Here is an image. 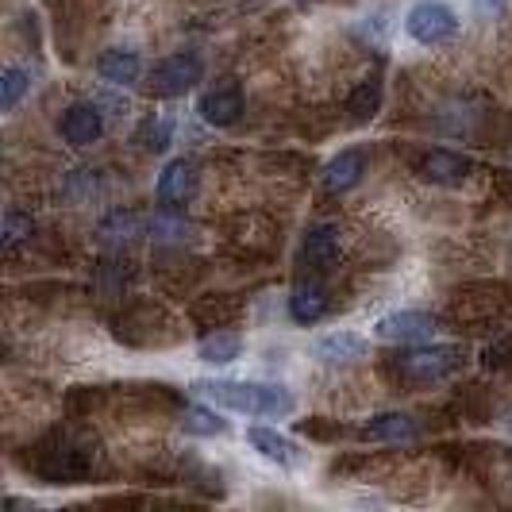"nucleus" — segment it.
Instances as JSON below:
<instances>
[{
	"instance_id": "nucleus-6",
	"label": "nucleus",
	"mask_w": 512,
	"mask_h": 512,
	"mask_svg": "<svg viewBox=\"0 0 512 512\" xmlns=\"http://www.w3.org/2000/svg\"><path fill=\"white\" fill-rule=\"evenodd\" d=\"M374 335L385 343H428L436 335V316L424 308H397L374 324Z\"/></svg>"
},
{
	"instance_id": "nucleus-15",
	"label": "nucleus",
	"mask_w": 512,
	"mask_h": 512,
	"mask_svg": "<svg viewBox=\"0 0 512 512\" xmlns=\"http://www.w3.org/2000/svg\"><path fill=\"white\" fill-rule=\"evenodd\" d=\"M97 74L108 85H135L139 74H143V58H139V51H131V47H108L97 58Z\"/></svg>"
},
{
	"instance_id": "nucleus-2",
	"label": "nucleus",
	"mask_w": 512,
	"mask_h": 512,
	"mask_svg": "<svg viewBox=\"0 0 512 512\" xmlns=\"http://www.w3.org/2000/svg\"><path fill=\"white\" fill-rule=\"evenodd\" d=\"M466 362V351L455 343H416L389 359V374L401 385H439L455 378Z\"/></svg>"
},
{
	"instance_id": "nucleus-9",
	"label": "nucleus",
	"mask_w": 512,
	"mask_h": 512,
	"mask_svg": "<svg viewBox=\"0 0 512 512\" xmlns=\"http://www.w3.org/2000/svg\"><path fill=\"white\" fill-rule=\"evenodd\" d=\"M470 170H474V162L455 151H424L416 158V174L424 181H432V185H447V189L462 185L470 178Z\"/></svg>"
},
{
	"instance_id": "nucleus-10",
	"label": "nucleus",
	"mask_w": 512,
	"mask_h": 512,
	"mask_svg": "<svg viewBox=\"0 0 512 512\" xmlns=\"http://www.w3.org/2000/svg\"><path fill=\"white\" fill-rule=\"evenodd\" d=\"M62 139L70 143V147H93L97 139L104 135V116L97 104H70L66 108V116H62Z\"/></svg>"
},
{
	"instance_id": "nucleus-23",
	"label": "nucleus",
	"mask_w": 512,
	"mask_h": 512,
	"mask_svg": "<svg viewBox=\"0 0 512 512\" xmlns=\"http://www.w3.org/2000/svg\"><path fill=\"white\" fill-rule=\"evenodd\" d=\"M35 235V220L20 212V208H8L4 212V224H0V239H4V251H16L20 243H27Z\"/></svg>"
},
{
	"instance_id": "nucleus-21",
	"label": "nucleus",
	"mask_w": 512,
	"mask_h": 512,
	"mask_svg": "<svg viewBox=\"0 0 512 512\" xmlns=\"http://www.w3.org/2000/svg\"><path fill=\"white\" fill-rule=\"evenodd\" d=\"M347 112H351V120L355 124H370L378 112H382V81H362L359 89L351 93V101H347Z\"/></svg>"
},
{
	"instance_id": "nucleus-18",
	"label": "nucleus",
	"mask_w": 512,
	"mask_h": 512,
	"mask_svg": "<svg viewBox=\"0 0 512 512\" xmlns=\"http://www.w3.org/2000/svg\"><path fill=\"white\" fill-rule=\"evenodd\" d=\"M289 316L297 324H316L328 316V293L320 282H297L289 293Z\"/></svg>"
},
{
	"instance_id": "nucleus-11",
	"label": "nucleus",
	"mask_w": 512,
	"mask_h": 512,
	"mask_svg": "<svg viewBox=\"0 0 512 512\" xmlns=\"http://www.w3.org/2000/svg\"><path fill=\"white\" fill-rule=\"evenodd\" d=\"M197 112H201V120L212 124V128H231L243 116V93H239V85L228 81V85L208 89L205 97L197 101Z\"/></svg>"
},
{
	"instance_id": "nucleus-25",
	"label": "nucleus",
	"mask_w": 512,
	"mask_h": 512,
	"mask_svg": "<svg viewBox=\"0 0 512 512\" xmlns=\"http://www.w3.org/2000/svg\"><path fill=\"white\" fill-rule=\"evenodd\" d=\"M147 151H166V147H170V131H174V124H170V120H158V124H154V120H147Z\"/></svg>"
},
{
	"instance_id": "nucleus-7",
	"label": "nucleus",
	"mask_w": 512,
	"mask_h": 512,
	"mask_svg": "<svg viewBox=\"0 0 512 512\" xmlns=\"http://www.w3.org/2000/svg\"><path fill=\"white\" fill-rule=\"evenodd\" d=\"M247 443H251V451H255L258 459H266L270 466H278V470H301L305 466V451L293 443L289 436H282L278 428H247Z\"/></svg>"
},
{
	"instance_id": "nucleus-24",
	"label": "nucleus",
	"mask_w": 512,
	"mask_h": 512,
	"mask_svg": "<svg viewBox=\"0 0 512 512\" xmlns=\"http://www.w3.org/2000/svg\"><path fill=\"white\" fill-rule=\"evenodd\" d=\"M486 366H489V370H505V366H512V335L497 339V343H489V347H486Z\"/></svg>"
},
{
	"instance_id": "nucleus-20",
	"label": "nucleus",
	"mask_w": 512,
	"mask_h": 512,
	"mask_svg": "<svg viewBox=\"0 0 512 512\" xmlns=\"http://www.w3.org/2000/svg\"><path fill=\"white\" fill-rule=\"evenodd\" d=\"M243 355V339L235 332H212L197 343V359L208 362V366H228Z\"/></svg>"
},
{
	"instance_id": "nucleus-27",
	"label": "nucleus",
	"mask_w": 512,
	"mask_h": 512,
	"mask_svg": "<svg viewBox=\"0 0 512 512\" xmlns=\"http://www.w3.org/2000/svg\"><path fill=\"white\" fill-rule=\"evenodd\" d=\"M509 0H474V8H478V16H497L501 8H505Z\"/></svg>"
},
{
	"instance_id": "nucleus-17",
	"label": "nucleus",
	"mask_w": 512,
	"mask_h": 512,
	"mask_svg": "<svg viewBox=\"0 0 512 512\" xmlns=\"http://www.w3.org/2000/svg\"><path fill=\"white\" fill-rule=\"evenodd\" d=\"M135 235H143V216L131 212V208H116V212H108L97 224V239H101L104 247H112V251H124Z\"/></svg>"
},
{
	"instance_id": "nucleus-13",
	"label": "nucleus",
	"mask_w": 512,
	"mask_h": 512,
	"mask_svg": "<svg viewBox=\"0 0 512 512\" xmlns=\"http://www.w3.org/2000/svg\"><path fill=\"white\" fill-rule=\"evenodd\" d=\"M362 436L374 439V443H412L420 436V424L405 412H382V416H370L362 424Z\"/></svg>"
},
{
	"instance_id": "nucleus-19",
	"label": "nucleus",
	"mask_w": 512,
	"mask_h": 512,
	"mask_svg": "<svg viewBox=\"0 0 512 512\" xmlns=\"http://www.w3.org/2000/svg\"><path fill=\"white\" fill-rule=\"evenodd\" d=\"M181 432H185V436L216 439V436H228L231 424L216 409H205V405H189V409L181 412Z\"/></svg>"
},
{
	"instance_id": "nucleus-26",
	"label": "nucleus",
	"mask_w": 512,
	"mask_h": 512,
	"mask_svg": "<svg viewBox=\"0 0 512 512\" xmlns=\"http://www.w3.org/2000/svg\"><path fill=\"white\" fill-rule=\"evenodd\" d=\"M385 12H374V16H362V24H359V31L362 35H370V39H382L385 35Z\"/></svg>"
},
{
	"instance_id": "nucleus-14",
	"label": "nucleus",
	"mask_w": 512,
	"mask_h": 512,
	"mask_svg": "<svg viewBox=\"0 0 512 512\" xmlns=\"http://www.w3.org/2000/svg\"><path fill=\"white\" fill-rule=\"evenodd\" d=\"M362 174H366V151L351 147V151H339L324 166V185H328V193H347L359 185Z\"/></svg>"
},
{
	"instance_id": "nucleus-22",
	"label": "nucleus",
	"mask_w": 512,
	"mask_h": 512,
	"mask_svg": "<svg viewBox=\"0 0 512 512\" xmlns=\"http://www.w3.org/2000/svg\"><path fill=\"white\" fill-rule=\"evenodd\" d=\"M27 89H31V70H24V66H4V74H0V108L12 112L16 104L24 101Z\"/></svg>"
},
{
	"instance_id": "nucleus-8",
	"label": "nucleus",
	"mask_w": 512,
	"mask_h": 512,
	"mask_svg": "<svg viewBox=\"0 0 512 512\" xmlns=\"http://www.w3.org/2000/svg\"><path fill=\"white\" fill-rule=\"evenodd\" d=\"M366 351H370V343L355 332H324L312 339V347H308V355L316 362H324V366H351V362L366 359Z\"/></svg>"
},
{
	"instance_id": "nucleus-16",
	"label": "nucleus",
	"mask_w": 512,
	"mask_h": 512,
	"mask_svg": "<svg viewBox=\"0 0 512 512\" xmlns=\"http://www.w3.org/2000/svg\"><path fill=\"white\" fill-rule=\"evenodd\" d=\"M301 255H305V262L316 266V270H332L335 262H339V231H335L332 224L308 228L305 239H301Z\"/></svg>"
},
{
	"instance_id": "nucleus-5",
	"label": "nucleus",
	"mask_w": 512,
	"mask_h": 512,
	"mask_svg": "<svg viewBox=\"0 0 512 512\" xmlns=\"http://www.w3.org/2000/svg\"><path fill=\"white\" fill-rule=\"evenodd\" d=\"M39 478L47 486H77L93 474V451L85 447H54V451H43V459L35 462Z\"/></svg>"
},
{
	"instance_id": "nucleus-1",
	"label": "nucleus",
	"mask_w": 512,
	"mask_h": 512,
	"mask_svg": "<svg viewBox=\"0 0 512 512\" xmlns=\"http://www.w3.org/2000/svg\"><path fill=\"white\" fill-rule=\"evenodd\" d=\"M193 389L212 401L216 409L239 412V416H258V420H289L297 412L293 389L278 382H239V378H201Z\"/></svg>"
},
{
	"instance_id": "nucleus-28",
	"label": "nucleus",
	"mask_w": 512,
	"mask_h": 512,
	"mask_svg": "<svg viewBox=\"0 0 512 512\" xmlns=\"http://www.w3.org/2000/svg\"><path fill=\"white\" fill-rule=\"evenodd\" d=\"M509 428H512V424H509Z\"/></svg>"
},
{
	"instance_id": "nucleus-3",
	"label": "nucleus",
	"mask_w": 512,
	"mask_h": 512,
	"mask_svg": "<svg viewBox=\"0 0 512 512\" xmlns=\"http://www.w3.org/2000/svg\"><path fill=\"white\" fill-rule=\"evenodd\" d=\"M459 27V12L451 4H443V0H416L405 12V31H409L412 43H420V47H447V43H455Z\"/></svg>"
},
{
	"instance_id": "nucleus-12",
	"label": "nucleus",
	"mask_w": 512,
	"mask_h": 512,
	"mask_svg": "<svg viewBox=\"0 0 512 512\" xmlns=\"http://www.w3.org/2000/svg\"><path fill=\"white\" fill-rule=\"evenodd\" d=\"M193 185H197L193 162H189V158H174V162H166V170L158 174L154 197H158L162 208H178V205H185V197L193 193Z\"/></svg>"
},
{
	"instance_id": "nucleus-4",
	"label": "nucleus",
	"mask_w": 512,
	"mask_h": 512,
	"mask_svg": "<svg viewBox=\"0 0 512 512\" xmlns=\"http://www.w3.org/2000/svg\"><path fill=\"white\" fill-rule=\"evenodd\" d=\"M205 77V62L197 58V54L181 51V54H170V58H162L158 66L151 70V93L154 97H181V93H189L197 81Z\"/></svg>"
}]
</instances>
